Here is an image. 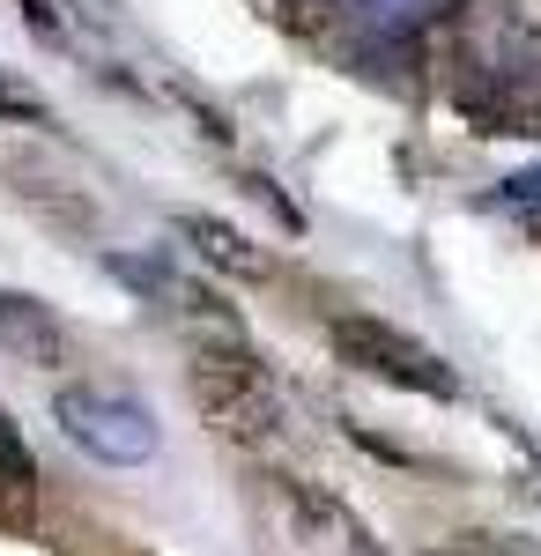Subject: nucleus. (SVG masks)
I'll return each instance as SVG.
<instances>
[{
    "label": "nucleus",
    "instance_id": "f257e3e1",
    "mask_svg": "<svg viewBox=\"0 0 541 556\" xmlns=\"http://www.w3.org/2000/svg\"><path fill=\"white\" fill-rule=\"evenodd\" d=\"M186 386H193V408L238 445H275L290 430V393L246 342H201L186 364Z\"/></svg>",
    "mask_w": 541,
    "mask_h": 556
},
{
    "label": "nucleus",
    "instance_id": "f03ea898",
    "mask_svg": "<svg viewBox=\"0 0 541 556\" xmlns=\"http://www.w3.org/2000/svg\"><path fill=\"white\" fill-rule=\"evenodd\" d=\"M52 424L75 453L104 460V468H141L164 445L156 408L134 386H112V379H60L52 386Z\"/></svg>",
    "mask_w": 541,
    "mask_h": 556
},
{
    "label": "nucleus",
    "instance_id": "7ed1b4c3",
    "mask_svg": "<svg viewBox=\"0 0 541 556\" xmlns=\"http://www.w3.org/2000/svg\"><path fill=\"white\" fill-rule=\"evenodd\" d=\"M327 342L349 371H364V379H378V386H401V393H423V401H460V371L430 342H416L408 327H393V319L334 312Z\"/></svg>",
    "mask_w": 541,
    "mask_h": 556
},
{
    "label": "nucleus",
    "instance_id": "20e7f679",
    "mask_svg": "<svg viewBox=\"0 0 541 556\" xmlns=\"http://www.w3.org/2000/svg\"><path fill=\"white\" fill-rule=\"evenodd\" d=\"M0 349L15 356V364H30V371H60L75 342H67V327H60V312L30 290H0Z\"/></svg>",
    "mask_w": 541,
    "mask_h": 556
},
{
    "label": "nucleus",
    "instance_id": "39448f33",
    "mask_svg": "<svg viewBox=\"0 0 541 556\" xmlns=\"http://www.w3.org/2000/svg\"><path fill=\"white\" fill-rule=\"evenodd\" d=\"M171 238H186V253L201 260V267H215V275H238V282H267V275H275V260L260 253L238 223H223V215L186 208L178 223H171Z\"/></svg>",
    "mask_w": 541,
    "mask_h": 556
},
{
    "label": "nucleus",
    "instance_id": "423d86ee",
    "mask_svg": "<svg viewBox=\"0 0 541 556\" xmlns=\"http://www.w3.org/2000/svg\"><path fill=\"white\" fill-rule=\"evenodd\" d=\"M275 497H282V513H290L297 542H327V549H341V556H378L372 534H364V519L349 513V505H334L327 490H312V482H282Z\"/></svg>",
    "mask_w": 541,
    "mask_h": 556
},
{
    "label": "nucleus",
    "instance_id": "0eeeda50",
    "mask_svg": "<svg viewBox=\"0 0 541 556\" xmlns=\"http://www.w3.org/2000/svg\"><path fill=\"white\" fill-rule=\"evenodd\" d=\"M38 505V460H30V445H23V430L8 424V408H0V519H30Z\"/></svg>",
    "mask_w": 541,
    "mask_h": 556
},
{
    "label": "nucleus",
    "instance_id": "6e6552de",
    "mask_svg": "<svg viewBox=\"0 0 541 556\" xmlns=\"http://www.w3.org/2000/svg\"><path fill=\"white\" fill-rule=\"evenodd\" d=\"M23 15H30L38 38H67V30H75V15H67L60 0H23Z\"/></svg>",
    "mask_w": 541,
    "mask_h": 556
},
{
    "label": "nucleus",
    "instance_id": "1a4fd4ad",
    "mask_svg": "<svg viewBox=\"0 0 541 556\" xmlns=\"http://www.w3.org/2000/svg\"><path fill=\"white\" fill-rule=\"evenodd\" d=\"M0 112H8V119H30V127L45 119V104H38L23 83H8V75H0Z\"/></svg>",
    "mask_w": 541,
    "mask_h": 556
},
{
    "label": "nucleus",
    "instance_id": "9d476101",
    "mask_svg": "<svg viewBox=\"0 0 541 556\" xmlns=\"http://www.w3.org/2000/svg\"><path fill=\"white\" fill-rule=\"evenodd\" d=\"M512 201H541V172H527V178H512Z\"/></svg>",
    "mask_w": 541,
    "mask_h": 556
},
{
    "label": "nucleus",
    "instance_id": "9b49d317",
    "mask_svg": "<svg viewBox=\"0 0 541 556\" xmlns=\"http://www.w3.org/2000/svg\"><path fill=\"white\" fill-rule=\"evenodd\" d=\"M430 556H475V549H430Z\"/></svg>",
    "mask_w": 541,
    "mask_h": 556
}]
</instances>
